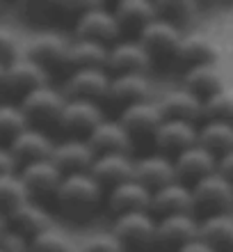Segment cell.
<instances>
[{
    "label": "cell",
    "instance_id": "obj_1",
    "mask_svg": "<svg viewBox=\"0 0 233 252\" xmlns=\"http://www.w3.org/2000/svg\"><path fill=\"white\" fill-rule=\"evenodd\" d=\"M103 197H105V192L96 184V179L89 172H82L62 177V184L55 192L53 202L67 218L82 222L99 209Z\"/></svg>",
    "mask_w": 233,
    "mask_h": 252
},
{
    "label": "cell",
    "instance_id": "obj_2",
    "mask_svg": "<svg viewBox=\"0 0 233 252\" xmlns=\"http://www.w3.org/2000/svg\"><path fill=\"white\" fill-rule=\"evenodd\" d=\"M192 192V216L197 220L213 218V216H229L233 209V186L215 170L190 186Z\"/></svg>",
    "mask_w": 233,
    "mask_h": 252
},
{
    "label": "cell",
    "instance_id": "obj_3",
    "mask_svg": "<svg viewBox=\"0 0 233 252\" xmlns=\"http://www.w3.org/2000/svg\"><path fill=\"white\" fill-rule=\"evenodd\" d=\"M64 103H67V99H64L62 90L46 83V85L27 92L19 101V108L23 110L27 124L32 126V128L46 131L51 126H57V120H60Z\"/></svg>",
    "mask_w": 233,
    "mask_h": 252
},
{
    "label": "cell",
    "instance_id": "obj_4",
    "mask_svg": "<svg viewBox=\"0 0 233 252\" xmlns=\"http://www.w3.org/2000/svg\"><path fill=\"white\" fill-rule=\"evenodd\" d=\"M112 236L119 241L124 252L155 250V218L149 211L124 213L112 222Z\"/></svg>",
    "mask_w": 233,
    "mask_h": 252
},
{
    "label": "cell",
    "instance_id": "obj_5",
    "mask_svg": "<svg viewBox=\"0 0 233 252\" xmlns=\"http://www.w3.org/2000/svg\"><path fill=\"white\" fill-rule=\"evenodd\" d=\"M74 39L94 41L101 46H112L114 41L121 39V30L117 26L112 9H107L101 2H94L89 9L80 14L74 21Z\"/></svg>",
    "mask_w": 233,
    "mask_h": 252
},
{
    "label": "cell",
    "instance_id": "obj_6",
    "mask_svg": "<svg viewBox=\"0 0 233 252\" xmlns=\"http://www.w3.org/2000/svg\"><path fill=\"white\" fill-rule=\"evenodd\" d=\"M23 58L34 62L48 76L57 71L69 73V41L55 32L34 34L23 46Z\"/></svg>",
    "mask_w": 233,
    "mask_h": 252
},
{
    "label": "cell",
    "instance_id": "obj_7",
    "mask_svg": "<svg viewBox=\"0 0 233 252\" xmlns=\"http://www.w3.org/2000/svg\"><path fill=\"white\" fill-rule=\"evenodd\" d=\"M51 76H48L44 69L30 62L27 58L21 55L19 60L5 64V73H2V80H0V92L5 94V101H14L19 103L27 92H32L37 87L51 83Z\"/></svg>",
    "mask_w": 233,
    "mask_h": 252
},
{
    "label": "cell",
    "instance_id": "obj_8",
    "mask_svg": "<svg viewBox=\"0 0 233 252\" xmlns=\"http://www.w3.org/2000/svg\"><path fill=\"white\" fill-rule=\"evenodd\" d=\"M107 87H110V73L105 69H76V71L67 73L62 94H64V99L94 101V103L103 106Z\"/></svg>",
    "mask_w": 233,
    "mask_h": 252
},
{
    "label": "cell",
    "instance_id": "obj_9",
    "mask_svg": "<svg viewBox=\"0 0 233 252\" xmlns=\"http://www.w3.org/2000/svg\"><path fill=\"white\" fill-rule=\"evenodd\" d=\"M103 106L94 103V101H78V99H67L62 115L57 120V128L67 133V138H80L87 140V135L96 128L101 120H103Z\"/></svg>",
    "mask_w": 233,
    "mask_h": 252
},
{
    "label": "cell",
    "instance_id": "obj_10",
    "mask_svg": "<svg viewBox=\"0 0 233 252\" xmlns=\"http://www.w3.org/2000/svg\"><path fill=\"white\" fill-rule=\"evenodd\" d=\"M183 32H179L176 28H172L165 21H151L140 34L137 41L140 46L147 51L151 62H174L176 60V51L181 46Z\"/></svg>",
    "mask_w": 233,
    "mask_h": 252
},
{
    "label": "cell",
    "instance_id": "obj_11",
    "mask_svg": "<svg viewBox=\"0 0 233 252\" xmlns=\"http://www.w3.org/2000/svg\"><path fill=\"white\" fill-rule=\"evenodd\" d=\"M119 124L124 126V131L128 133V138L135 142H154V135L155 131L160 128L162 124V115H160V108H158V101H140L130 108H124L119 113Z\"/></svg>",
    "mask_w": 233,
    "mask_h": 252
},
{
    "label": "cell",
    "instance_id": "obj_12",
    "mask_svg": "<svg viewBox=\"0 0 233 252\" xmlns=\"http://www.w3.org/2000/svg\"><path fill=\"white\" fill-rule=\"evenodd\" d=\"M199 220L192 213L167 216L155 220V250L160 252H179L181 248L197 239Z\"/></svg>",
    "mask_w": 233,
    "mask_h": 252
},
{
    "label": "cell",
    "instance_id": "obj_13",
    "mask_svg": "<svg viewBox=\"0 0 233 252\" xmlns=\"http://www.w3.org/2000/svg\"><path fill=\"white\" fill-rule=\"evenodd\" d=\"M151 58L147 51L140 46L137 39H126L121 37L119 41H114L112 46L107 48V62L105 71L110 76H124V73H137V76H147L151 69Z\"/></svg>",
    "mask_w": 233,
    "mask_h": 252
},
{
    "label": "cell",
    "instance_id": "obj_14",
    "mask_svg": "<svg viewBox=\"0 0 233 252\" xmlns=\"http://www.w3.org/2000/svg\"><path fill=\"white\" fill-rule=\"evenodd\" d=\"M19 177L23 181V186L27 190V197L32 202H51L55 197V192L62 184L64 174L53 165V160H39V163H30L19 170Z\"/></svg>",
    "mask_w": 233,
    "mask_h": 252
},
{
    "label": "cell",
    "instance_id": "obj_15",
    "mask_svg": "<svg viewBox=\"0 0 233 252\" xmlns=\"http://www.w3.org/2000/svg\"><path fill=\"white\" fill-rule=\"evenodd\" d=\"M197 124L176 120H162L160 128L154 135L155 154H162L167 158H176L179 154L197 145Z\"/></svg>",
    "mask_w": 233,
    "mask_h": 252
},
{
    "label": "cell",
    "instance_id": "obj_16",
    "mask_svg": "<svg viewBox=\"0 0 233 252\" xmlns=\"http://www.w3.org/2000/svg\"><path fill=\"white\" fill-rule=\"evenodd\" d=\"M94 158H96V154L92 152V147L87 145V140L80 138H64L60 142H55L53 154H51L53 165L64 177L67 174L89 172L94 165Z\"/></svg>",
    "mask_w": 233,
    "mask_h": 252
},
{
    "label": "cell",
    "instance_id": "obj_17",
    "mask_svg": "<svg viewBox=\"0 0 233 252\" xmlns=\"http://www.w3.org/2000/svg\"><path fill=\"white\" fill-rule=\"evenodd\" d=\"M53 138L48 135L46 131H39V128H32L27 126L26 131H21L16 138L7 145V149L12 152L14 160L19 170L23 165H30V163H39V160H48L51 154H53Z\"/></svg>",
    "mask_w": 233,
    "mask_h": 252
},
{
    "label": "cell",
    "instance_id": "obj_18",
    "mask_svg": "<svg viewBox=\"0 0 233 252\" xmlns=\"http://www.w3.org/2000/svg\"><path fill=\"white\" fill-rule=\"evenodd\" d=\"M5 220H7V229L19 234L21 239H26L27 243L34 236H39V234H44L46 229L53 227V218H51L48 209L44 204H39V202H32V199H27L26 204H21Z\"/></svg>",
    "mask_w": 233,
    "mask_h": 252
},
{
    "label": "cell",
    "instance_id": "obj_19",
    "mask_svg": "<svg viewBox=\"0 0 233 252\" xmlns=\"http://www.w3.org/2000/svg\"><path fill=\"white\" fill-rule=\"evenodd\" d=\"M87 145L92 147L96 156H105V154H133V140L128 138L124 126L119 124L117 117H103L96 124L89 135H87Z\"/></svg>",
    "mask_w": 233,
    "mask_h": 252
},
{
    "label": "cell",
    "instance_id": "obj_20",
    "mask_svg": "<svg viewBox=\"0 0 233 252\" xmlns=\"http://www.w3.org/2000/svg\"><path fill=\"white\" fill-rule=\"evenodd\" d=\"M149 92H151V85H149L147 76H137V73L110 76V87H107L103 103L117 108L121 113L124 108H130L135 103H140V101H147Z\"/></svg>",
    "mask_w": 233,
    "mask_h": 252
},
{
    "label": "cell",
    "instance_id": "obj_21",
    "mask_svg": "<svg viewBox=\"0 0 233 252\" xmlns=\"http://www.w3.org/2000/svg\"><path fill=\"white\" fill-rule=\"evenodd\" d=\"M174 163V177L183 186H194L197 181H201L204 177L213 174L217 170V158L210 156L206 149H201L199 145L190 147L183 154H179L176 158H172Z\"/></svg>",
    "mask_w": 233,
    "mask_h": 252
},
{
    "label": "cell",
    "instance_id": "obj_22",
    "mask_svg": "<svg viewBox=\"0 0 233 252\" xmlns=\"http://www.w3.org/2000/svg\"><path fill=\"white\" fill-rule=\"evenodd\" d=\"M133 170H135V158L130 154H105V156H96L94 158L89 174L105 192L110 188L124 184V181L133 179Z\"/></svg>",
    "mask_w": 233,
    "mask_h": 252
},
{
    "label": "cell",
    "instance_id": "obj_23",
    "mask_svg": "<svg viewBox=\"0 0 233 252\" xmlns=\"http://www.w3.org/2000/svg\"><path fill=\"white\" fill-rule=\"evenodd\" d=\"M149 213L155 220L167 218V216L192 213V192H190V186L172 181V184L154 190L151 192V202H149Z\"/></svg>",
    "mask_w": 233,
    "mask_h": 252
},
{
    "label": "cell",
    "instance_id": "obj_24",
    "mask_svg": "<svg viewBox=\"0 0 233 252\" xmlns=\"http://www.w3.org/2000/svg\"><path fill=\"white\" fill-rule=\"evenodd\" d=\"M112 14L121 30V37L128 34V39H137V34L151 21H155V9L151 0H119L112 7Z\"/></svg>",
    "mask_w": 233,
    "mask_h": 252
},
{
    "label": "cell",
    "instance_id": "obj_25",
    "mask_svg": "<svg viewBox=\"0 0 233 252\" xmlns=\"http://www.w3.org/2000/svg\"><path fill=\"white\" fill-rule=\"evenodd\" d=\"M105 204L110 209L114 218L124 216V213H137V211H149V202H151V192L147 188L137 184L135 179L124 181L119 186L105 190Z\"/></svg>",
    "mask_w": 233,
    "mask_h": 252
},
{
    "label": "cell",
    "instance_id": "obj_26",
    "mask_svg": "<svg viewBox=\"0 0 233 252\" xmlns=\"http://www.w3.org/2000/svg\"><path fill=\"white\" fill-rule=\"evenodd\" d=\"M133 179L137 184L147 188L149 192L158 190V188L167 186L176 181L174 177V163L172 158H167L162 154H147L142 158H135V170H133Z\"/></svg>",
    "mask_w": 233,
    "mask_h": 252
},
{
    "label": "cell",
    "instance_id": "obj_27",
    "mask_svg": "<svg viewBox=\"0 0 233 252\" xmlns=\"http://www.w3.org/2000/svg\"><path fill=\"white\" fill-rule=\"evenodd\" d=\"M162 120H176V122H190L199 126L204 117V103L187 90H176V92L165 94L158 101Z\"/></svg>",
    "mask_w": 233,
    "mask_h": 252
},
{
    "label": "cell",
    "instance_id": "obj_28",
    "mask_svg": "<svg viewBox=\"0 0 233 252\" xmlns=\"http://www.w3.org/2000/svg\"><path fill=\"white\" fill-rule=\"evenodd\" d=\"M183 90L194 94L204 103V101H208L210 96H215L217 92L224 90L222 71L217 69V64H201L185 69V73H183Z\"/></svg>",
    "mask_w": 233,
    "mask_h": 252
},
{
    "label": "cell",
    "instance_id": "obj_29",
    "mask_svg": "<svg viewBox=\"0 0 233 252\" xmlns=\"http://www.w3.org/2000/svg\"><path fill=\"white\" fill-rule=\"evenodd\" d=\"M174 62L183 64L185 69L201 66V64H217V48L204 34H187V37L183 34Z\"/></svg>",
    "mask_w": 233,
    "mask_h": 252
},
{
    "label": "cell",
    "instance_id": "obj_30",
    "mask_svg": "<svg viewBox=\"0 0 233 252\" xmlns=\"http://www.w3.org/2000/svg\"><path fill=\"white\" fill-rule=\"evenodd\" d=\"M197 145L210 156L222 158L233 152V124L224 122H201L197 128Z\"/></svg>",
    "mask_w": 233,
    "mask_h": 252
},
{
    "label": "cell",
    "instance_id": "obj_31",
    "mask_svg": "<svg viewBox=\"0 0 233 252\" xmlns=\"http://www.w3.org/2000/svg\"><path fill=\"white\" fill-rule=\"evenodd\" d=\"M197 239L204 241L213 252H233V218L213 216V218L199 220Z\"/></svg>",
    "mask_w": 233,
    "mask_h": 252
},
{
    "label": "cell",
    "instance_id": "obj_32",
    "mask_svg": "<svg viewBox=\"0 0 233 252\" xmlns=\"http://www.w3.org/2000/svg\"><path fill=\"white\" fill-rule=\"evenodd\" d=\"M155 19L165 21L179 32L190 28L199 16V5L194 0H154Z\"/></svg>",
    "mask_w": 233,
    "mask_h": 252
},
{
    "label": "cell",
    "instance_id": "obj_33",
    "mask_svg": "<svg viewBox=\"0 0 233 252\" xmlns=\"http://www.w3.org/2000/svg\"><path fill=\"white\" fill-rule=\"evenodd\" d=\"M105 62L107 46L82 39L69 41V71H76V69H105Z\"/></svg>",
    "mask_w": 233,
    "mask_h": 252
},
{
    "label": "cell",
    "instance_id": "obj_34",
    "mask_svg": "<svg viewBox=\"0 0 233 252\" xmlns=\"http://www.w3.org/2000/svg\"><path fill=\"white\" fill-rule=\"evenodd\" d=\"M27 190L21 181L19 172H9V174H0V213L9 216L12 211H16L21 204L27 202Z\"/></svg>",
    "mask_w": 233,
    "mask_h": 252
},
{
    "label": "cell",
    "instance_id": "obj_35",
    "mask_svg": "<svg viewBox=\"0 0 233 252\" xmlns=\"http://www.w3.org/2000/svg\"><path fill=\"white\" fill-rule=\"evenodd\" d=\"M27 120L19 103L14 101H0V145L7 147L21 131L27 128Z\"/></svg>",
    "mask_w": 233,
    "mask_h": 252
},
{
    "label": "cell",
    "instance_id": "obj_36",
    "mask_svg": "<svg viewBox=\"0 0 233 252\" xmlns=\"http://www.w3.org/2000/svg\"><path fill=\"white\" fill-rule=\"evenodd\" d=\"M30 252H78V246L71 241L69 234L51 227L30 241Z\"/></svg>",
    "mask_w": 233,
    "mask_h": 252
},
{
    "label": "cell",
    "instance_id": "obj_37",
    "mask_svg": "<svg viewBox=\"0 0 233 252\" xmlns=\"http://www.w3.org/2000/svg\"><path fill=\"white\" fill-rule=\"evenodd\" d=\"M201 122H224L233 124V90H222L208 101H204V117Z\"/></svg>",
    "mask_w": 233,
    "mask_h": 252
},
{
    "label": "cell",
    "instance_id": "obj_38",
    "mask_svg": "<svg viewBox=\"0 0 233 252\" xmlns=\"http://www.w3.org/2000/svg\"><path fill=\"white\" fill-rule=\"evenodd\" d=\"M21 55H23V48H21L19 34L14 32L9 26L0 23V62L9 64V62L19 60Z\"/></svg>",
    "mask_w": 233,
    "mask_h": 252
},
{
    "label": "cell",
    "instance_id": "obj_39",
    "mask_svg": "<svg viewBox=\"0 0 233 252\" xmlns=\"http://www.w3.org/2000/svg\"><path fill=\"white\" fill-rule=\"evenodd\" d=\"M78 252H124L112 232H96L78 246Z\"/></svg>",
    "mask_w": 233,
    "mask_h": 252
},
{
    "label": "cell",
    "instance_id": "obj_40",
    "mask_svg": "<svg viewBox=\"0 0 233 252\" xmlns=\"http://www.w3.org/2000/svg\"><path fill=\"white\" fill-rule=\"evenodd\" d=\"M9 172H19V165H16L12 152L0 145V174H9Z\"/></svg>",
    "mask_w": 233,
    "mask_h": 252
},
{
    "label": "cell",
    "instance_id": "obj_41",
    "mask_svg": "<svg viewBox=\"0 0 233 252\" xmlns=\"http://www.w3.org/2000/svg\"><path fill=\"white\" fill-rule=\"evenodd\" d=\"M217 174H222L233 186V152H229L227 156L217 158Z\"/></svg>",
    "mask_w": 233,
    "mask_h": 252
},
{
    "label": "cell",
    "instance_id": "obj_42",
    "mask_svg": "<svg viewBox=\"0 0 233 252\" xmlns=\"http://www.w3.org/2000/svg\"><path fill=\"white\" fill-rule=\"evenodd\" d=\"M179 252H213V250H210V248H208L204 241L194 239V241H190V243H185V246L181 248Z\"/></svg>",
    "mask_w": 233,
    "mask_h": 252
},
{
    "label": "cell",
    "instance_id": "obj_43",
    "mask_svg": "<svg viewBox=\"0 0 233 252\" xmlns=\"http://www.w3.org/2000/svg\"><path fill=\"white\" fill-rule=\"evenodd\" d=\"M7 232V220H5V216L0 213V239H2V234Z\"/></svg>",
    "mask_w": 233,
    "mask_h": 252
},
{
    "label": "cell",
    "instance_id": "obj_44",
    "mask_svg": "<svg viewBox=\"0 0 233 252\" xmlns=\"http://www.w3.org/2000/svg\"><path fill=\"white\" fill-rule=\"evenodd\" d=\"M2 73H5V64L0 62V80H2Z\"/></svg>",
    "mask_w": 233,
    "mask_h": 252
},
{
    "label": "cell",
    "instance_id": "obj_45",
    "mask_svg": "<svg viewBox=\"0 0 233 252\" xmlns=\"http://www.w3.org/2000/svg\"><path fill=\"white\" fill-rule=\"evenodd\" d=\"M0 252H5V250H2V248H0Z\"/></svg>",
    "mask_w": 233,
    "mask_h": 252
}]
</instances>
